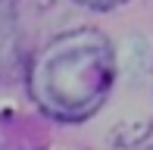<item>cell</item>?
Wrapping results in <instances>:
<instances>
[{
	"instance_id": "1",
	"label": "cell",
	"mask_w": 153,
	"mask_h": 150,
	"mask_svg": "<svg viewBox=\"0 0 153 150\" xmlns=\"http://www.w3.org/2000/svg\"><path fill=\"white\" fill-rule=\"evenodd\" d=\"M113 78L116 59L109 41L97 28H78L53 38L31 59L28 88L44 113L75 122L106 100Z\"/></svg>"
},
{
	"instance_id": "2",
	"label": "cell",
	"mask_w": 153,
	"mask_h": 150,
	"mask_svg": "<svg viewBox=\"0 0 153 150\" xmlns=\"http://www.w3.org/2000/svg\"><path fill=\"white\" fill-rule=\"evenodd\" d=\"M78 3L91 6V10H113V6H119L122 0H78Z\"/></svg>"
}]
</instances>
